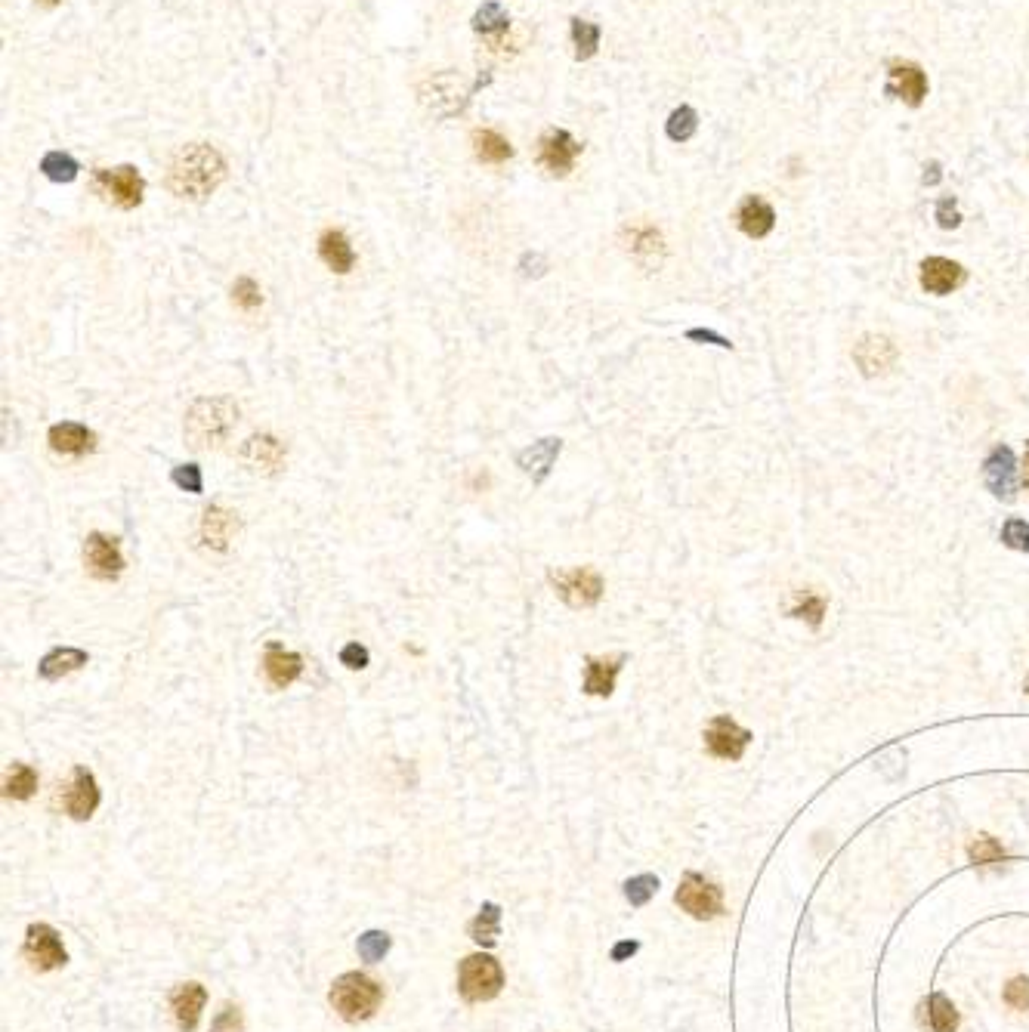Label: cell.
<instances>
[{"label": "cell", "instance_id": "obj_1", "mask_svg": "<svg viewBox=\"0 0 1029 1032\" xmlns=\"http://www.w3.org/2000/svg\"><path fill=\"white\" fill-rule=\"evenodd\" d=\"M226 180V161L208 143L183 146L167 164V189L186 201H204Z\"/></svg>", "mask_w": 1029, "mask_h": 1032}, {"label": "cell", "instance_id": "obj_2", "mask_svg": "<svg viewBox=\"0 0 1029 1032\" xmlns=\"http://www.w3.org/2000/svg\"><path fill=\"white\" fill-rule=\"evenodd\" d=\"M238 424V405L229 396H201L186 411V442L195 452H211L232 436Z\"/></svg>", "mask_w": 1029, "mask_h": 1032}, {"label": "cell", "instance_id": "obj_3", "mask_svg": "<svg viewBox=\"0 0 1029 1032\" xmlns=\"http://www.w3.org/2000/svg\"><path fill=\"white\" fill-rule=\"evenodd\" d=\"M328 1002L340 1014V1020L365 1023V1020H371L377 1014V1008H381L384 986L377 983L374 977H368V974L350 971V974H343V977H337L331 983Z\"/></svg>", "mask_w": 1029, "mask_h": 1032}, {"label": "cell", "instance_id": "obj_4", "mask_svg": "<svg viewBox=\"0 0 1029 1032\" xmlns=\"http://www.w3.org/2000/svg\"><path fill=\"white\" fill-rule=\"evenodd\" d=\"M501 986H504V971H501L498 958H492L486 952H473L461 961L458 992H461L464 1002H470V1005L492 1002L501 992Z\"/></svg>", "mask_w": 1029, "mask_h": 1032}, {"label": "cell", "instance_id": "obj_5", "mask_svg": "<svg viewBox=\"0 0 1029 1032\" xmlns=\"http://www.w3.org/2000/svg\"><path fill=\"white\" fill-rule=\"evenodd\" d=\"M554 594L569 606V609H591L603 600V575L591 566H575V569H551L547 572Z\"/></svg>", "mask_w": 1029, "mask_h": 1032}, {"label": "cell", "instance_id": "obj_6", "mask_svg": "<svg viewBox=\"0 0 1029 1032\" xmlns=\"http://www.w3.org/2000/svg\"><path fill=\"white\" fill-rule=\"evenodd\" d=\"M674 900L677 906L686 912V915H693L699 921H711V918H720L724 915V890H720L714 881L702 878L699 872H686L677 893H674Z\"/></svg>", "mask_w": 1029, "mask_h": 1032}, {"label": "cell", "instance_id": "obj_7", "mask_svg": "<svg viewBox=\"0 0 1029 1032\" xmlns=\"http://www.w3.org/2000/svg\"><path fill=\"white\" fill-rule=\"evenodd\" d=\"M93 186L102 198H109L112 204H118L121 211H133V208H140L143 204V195H146V180L140 177V170L130 167V164H121V167H112V170H96V177H93Z\"/></svg>", "mask_w": 1029, "mask_h": 1032}, {"label": "cell", "instance_id": "obj_8", "mask_svg": "<svg viewBox=\"0 0 1029 1032\" xmlns=\"http://www.w3.org/2000/svg\"><path fill=\"white\" fill-rule=\"evenodd\" d=\"M288 458V449L279 436L272 433H254L238 445V464L254 476H276L282 473Z\"/></svg>", "mask_w": 1029, "mask_h": 1032}, {"label": "cell", "instance_id": "obj_9", "mask_svg": "<svg viewBox=\"0 0 1029 1032\" xmlns=\"http://www.w3.org/2000/svg\"><path fill=\"white\" fill-rule=\"evenodd\" d=\"M25 958H28V965L38 971V974H47V971H56L62 968L65 961H68V952L62 946V937L53 931L50 924H31L28 931H25V946H22Z\"/></svg>", "mask_w": 1029, "mask_h": 1032}, {"label": "cell", "instance_id": "obj_10", "mask_svg": "<svg viewBox=\"0 0 1029 1032\" xmlns=\"http://www.w3.org/2000/svg\"><path fill=\"white\" fill-rule=\"evenodd\" d=\"M84 566L96 581H115L127 566L118 538L106 532H90L84 538Z\"/></svg>", "mask_w": 1029, "mask_h": 1032}, {"label": "cell", "instance_id": "obj_11", "mask_svg": "<svg viewBox=\"0 0 1029 1032\" xmlns=\"http://www.w3.org/2000/svg\"><path fill=\"white\" fill-rule=\"evenodd\" d=\"M705 751L711 754V758H720V761H739L748 742H751V733L745 727H739L736 720L730 714H717L711 724L705 727Z\"/></svg>", "mask_w": 1029, "mask_h": 1032}, {"label": "cell", "instance_id": "obj_12", "mask_svg": "<svg viewBox=\"0 0 1029 1032\" xmlns=\"http://www.w3.org/2000/svg\"><path fill=\"white\" fill-rule=\"evenodd\" d=\"M884 90H887V96L903 99L909 109H918L921 102L928 99V75H924V68L918 62L897 59L887 68V87Z\"/></svg>", "mask_w": 1029, "mask_h": 1032}, {"label": "cell", "instance_id": "obj_13", "mask_svg": "<svg viewBox=\"0 0 1029 1032\" xmlns=\"http://www.w3.org/2000/svg\"><path fill=\"white\" fill-rule=\"evenodd\" d=\"M581 155V143L569 130H547L538 140V164L551 170L554 177H566Z\"/></svg>", "mask_w": 1029, "mask_h": 1032}, {"label": "cell", "instance_id": "obj_14", "mask_svg": "<svg viewBox=\"0 0 1029 1032\" xmlns=\"http://www.w3.org/2000/svg\"><path fill=\"white\" fill-rule=\"evenodd\" d=\"M99 801H102V791L96 785V776L87 767H75L72 779H68V785H65V795H62L65 813L78 822H84L96 813Z\"/></svg>", "mask_w": 1029, "mask_h": 1032}, {"label": "cell", "instance_id": "obj_15", "mask_svg": "<svg viewBox=\"0 0 1029 1032\" xmlns=\"http://www.w3.org/2000/svg\"><path fill=\"white\" fill-rule=\"evenodd\" d=\"M421 99L427 102V106H430L439 118H452V115H458V112L467 106L470 87H461V78H458V75L445 72V75H436V78L421 90Z\"/></svg>", "mask_w": 1029, "mask_h": 1032}, {"label": "cell", "instance_id": "obj_16", "mask_svg": "<svg viewBox=\"0 0 1029 1032\" xmlns=\"http://www.w3.org/2000/svg\"><path fill=\"white\" fill-rule=\"evenodd\" d=\"M303 674V656L294 649H285L279 640H269L263 649V677L272 690H288Z\"/></svg>", "mask_w": 1029, "mask_h": 1032}, {"label": "cell", "instance_id": "obj_17", "mask_svg": "<svg viewBox=\"0 0 1029 1032\" xmlns=\"http://www.w3.org/2000/svg\"><path fill=\"white\" fill-rule=\"evenodd\" d=\"M238 513L226 510L223 504H211V507H204L201 513V526H198V538L201 544L214 550V554H226L235 532H238Z\"/></svg>", "mask_w": 1029, "mask_h": 1032}, {"label": "cell", "instance_id": "obj_18", "mask_svg": "<svg viewBox=\"0 0 1029 1032\" xmlns=\"http://www.w3.org/2000/svg\"><path fill=\"white\" fill-rule=\"evenodd\" d=\"M1017 461H1014V452L1008 449V445H996V449L989 452V458L983 461V479H986V489L1002 498V501H1014L1017 498Z\"/></svg>", "mask_w": 1029, "mask_h": 1032}, {"label": "cell", "instance_id": "obj_19", "mask_svg": "<svg viewBox=\"0 0 1029 1032\" xmlns=\"http://www.w3.org/2000/svg\"><path fill=\"white\" fill-rule=\"evenodd\" d=\"M563 452V439L560 436H544L532 445H526V449L517 455V467L532 479L535 486H541L547 476H551L557 458Z\"/></svg>", "mask_w": 1029, "mask_h": 1032}, {"label": "cell", "instance_id": "obj_20", "mask_svg": "<svg viewBox=\"0 0 1029 1032\" xmlns=\"http://www.w3.org/2000/svg\"><path fill=\"white\" fill-rule=\"evenodd\" d=\"M965 279H968V272L962 269V263H955L949 257H928L921 263V288L928 294L946 297V294L962 288Z\"/></svg>", "mask_w": 1029, "mask_h": 1032}, {"label": "cell", "instance_id": "obj_21", "mask_svg": "<svg viewBox=\"0 0 1029 1032\" xmlns=\"http://www.w3.org/2000/svg\"><path fill=\"white\" fill-rule=\"evenodd\" d=\"M47 442H50V449L56 455H65V458H84L96 449V433L78 421H62V424H53L50 433H47Z\"/></svg>", "mask_w": 1029, "mask_h": 1032}, {"label": "cell", "instance_id": "obj_22", "mask_svg": "<svg viewBox=\"0 0 1029 1032\" xmlns=\"http://www.w3.org/2000/svg\"><path fill=\"white\" fill-rule=\"evenodd\" d=\"M204 1005H208V989H204L201 983H195V980L180 983L174 992H170V1011H174V1020H177V1026L183 1032H195L198 1029Z\"/></svg>", "mask_w": 1029, "mask_h": 1032}, {"label": "cell", "instance_id": "obj_23", "mask_svg": "<svg viewBox=\"0 0 1029 1032\" xmlns=\"http://www.w3.org/2000/svg\"><path fill=\"white\" fill-rule=\"evenodd\" d=\"M853 359H856V365H860V371L866 377H878V374H887L890 368H894L897 347L887 337H881V334H866L860 343H856Z\"/></svg>", "mask_w": 1029, "mask_h": 1032}, {"label": "cell", "instance_id": "obj_24", "mask_svg": "<svg viewBox=\"0 0 1029 1032\" xmlns=\"http://www.w3.org/2000/svg\"><path fill=\"white\" fill-rule=\"evenodd\" d=\"M628 656H591L585 659V680H581V693L585 696H597V699H609L615 690V677L625 668Z\"/></svg>", "mask_w": 1029, "mask_h": 1032}, {"label": "cell", "instance_id": "obj_25", "mask_svg": "<svg viewBox=\"0 0 1029 1032\" xmlns=\"http://www.w3.org/2000/svg\"><path fill=\"white\" fill-rule=\"evenodd\" d=\"M736 223L748 238H767L776 226V211L761 195H745L736 211Z\"/></svg>", "mask_w": 1029, "mask_h": 1032}, {"label": "cell", "instance_id": "obj_26", "mask_svg": "<svg viewBox=\"0 0 1029 1032\" xmlns=\"http://www.w3.org/2000/svg\"><path fill=\"white\" fill-rule=\"evenodd\" d=\"M319 257L337 275H347L356 266V251L350 245L347 232H340V229H325L319 235Z\"/></svg>", "mask_w": 1029, "mask_h": 1032}, {"label": "cell", "instance_id": "obj_27", "mask_svg": "<svg viewBox=\"0 0 1029 1032\" xmlns=\"http://www.w3.org/2000/svg\"><path fill=\"white\" fill-rule=\"evenodd\" d=\"M87 662H90V656H87L84 649H78V646H56L38 662V677L53 683V680H62L68 674L81 671Z\"/></svg>", "mask_w": 1029, "mask_h": 1032}, {"label": "cell", "instance_id": "obj_28", "mask_svg": "<svg viewBox=\"0 0 1029 1032\" xmlns=\"http://www.w3.org/2000/svg\"><path fill=\"white\" fill-rule=\"evenodd\" d=\"M625 238H628V251H631V257L640 260L643 266L659 263L662 254H665L662 232H659L656 226H649V223L628 226V229H625Z\"/></svg>", "mask_w": 1029, "mask_h": 1032}, {"label": "cell", "instance_id": "obj_29", "mask_svg": "<svg viewBox=\"0 0 1029 1032\" xmlns=\"http://www.w3.org/2000/svg\"><path fill=\"white\" fill-rule=\"evenodd\" d=\"M467 934L473 943H479L483 949H492L498 943L501 934V906L498 903H483L476 912V918L467 924Z\"/></svg>", "mask_w": 1029, "mask_h": 1032}, {"label": "cell", "instance_id": "obj_30", "mask_svg": "<svg viewBox=\"0 0 1029 1032\" xmlns=\"http://www.w3.org/2000/svg\"><path fill=\"white\" fill-rule=\"evenodd\" d=\"M473 152L479 161H486V164H504L513 155V146L498 130H476L473 133Z\"/></svg>", "mask_w": 1029, "mask_h": 1032}, {"label": "cell", "instance_id": "obj_31", "mask_svg": "<svg viewBox=\"0 0 1029 1032\" xmlns=\"http://www.w3.org/2000/svg\"><path fill=\"white\" fill-rule=\"evenodd\" d=\"M34 791H38V770L16 761L10 770H7V779H4V795L13 798V801H28Z\"/></svg>", "mask_w": 1029, "mask_h": 1032}, {"label": "cell", "instance_id": "obj_32", "mask_svg": "<svg viewBox=\"0 0 1029 1032\" xmlns=\"http://www.w3.org/2000/svg\"><path fill=\"white\" fill-rule=\"evenodd\" d=\"M924 1020H928V1026H931V1032H955V1026H958V1011H955V1005L946 999V995H931V999L928 1002H924Z\"/></svg>", "mask_w": 1029, "mask_h": 1032}, {"label": "cell", "instance_id": "obj_33", "mask_svg": "<svg viewBox=\"0 0 1029 1032\" xmlns=\"http://www.w3.org/2000/svg\"><path fill=\"white\" fill-rule=\"evenodd\" d=\"M826 609H829V603H826V597H822V594H816V591H798V597H795L792 609H788V615H792V618H801V622H807L810 628H819L822 618H826Z\"/></svg>", "mask_w": 1029, "mask_h": 1032}, {"label": "cell", "instance_id": "obj_34", "mask_svg": "<svg viewBox=\"0 0 1029 1032\" xmlns=\"http://www.w3.org/2000/svg\"><path fill=\"white\" fill-rule=\"evenodd\" d=\"M699 130V115L693 106H680L668 115V124H665V133H668V140L674 143H686V140H693Z\"/></svg>", "mask_w": 1029, "mask_h": 1032}, {"label": "cell", "instance_id": "obj_35", "mask_svg": "<svg viewBox=\"0 0 1029 1032\" xmlns=\"http://www.w3.org/2000/svg\"><path fill=\"white\" fill-rule=\"evenodd\" d=\"M41 170H44V177L53 180V183H72L78 177L81 164L68 152H47L44 161H41Z\"/></svg>", "mask_w": 1029, "mask_h": 1032}, {"label": "cell", "instance_id": "obj_36", "mask_svg": "<svg viewBox=\"0 0 1029 1032\" xmlns=\"http://www.w3.org/2000/svg\"><path fill=\"white\" fill-rule=\"evenodd\" d=\"M572 44H575V59H591L600 47V25L588 19H572Z\"/></svg>", "mask_w": 1029, "mask_h": 1032}, {"label": "cell", "instance_id": "obj_37", "mask_svg": "<svg viewBox=\"0 0 1029 1032\" xmlns=\"http://www.w3.org/2000/svg\"><path fill=\"white\" fill-rule=\"evenodd\" d=\"M473 28L479 34H501L510 28V19H507V10L501 4H495V0H489V4H483L476 10L473 16Z\"/></svg>", "mask_w": 1029, "mask_h": 1032}, {"label": "cell", "instance_id": "obj_38", "mask_svg": "<svg viewBox=\"0 0 1029 1032\" xmlns=\"http://www.w3.org/2000/svg\"><path fill=\"white\" fill-rule=\"evenodd\" d=\"M968 856H971L974 866H996L1005 859V847L992 835H977L968 847Z\"/></svg>", "mask_w": 1029, "mask_h": 1032}, {"label": "cell", "instance_id": "obj_39", "mask_svg": "<svg viewBox=\"0 0 1029 1032\" xmlns=\"http://www.w3.org/2000/svg\"><path fill=\"white\" fill-rule=\"evenodd\" d=\"M390 946H393V940H390V934H384V931H365V934L359 937V943H356L359 958H362V961H371V965H374V961H384V955L390 952Z\"/></svg>", "mask_w": 1029, "mask_h": 1032}, {"label": "cell", "instance_id": "obj_40", "mask_svg": "<svg viewBox=\"0 0 1029 1032\" xmlns=\"http://www.w3.org/2000/svg\"><path fill=\"white\" fill-rule=\"evenodd\" d=\"M659 890V878L656 875H637L631 881H625V897L631 906H646L649 900L656 897Z\"/></svg>", "mask_w": 1029, "mask_h": 1032}, {"label": "cell", "instance_id": "obj_41", "mask_svg": "<svg viewBox=\"0 0 1029 1032\" xmlns=\"http://www.w3.org/2000/svg\"><path fill=\"white\" fill-rule=\"evenodd\" d=\"M232 300H235V306H242L245 313H254V309H260V303H263L260 285L251 279V275H242V279H235V285H232Z\"/></svg>", "mask_w": 1029, "mask_h": 1032}, {"label": "cell", "instance_id": "obj_42", "mask_svg": "<svg viewBox=\"0 0 1029 1032\" xmlns=\"http://www.w3.org/2000/svg\"><path fill=\"white\" fill-rule=\"evenodd\" d=\"M170 479H174L177 489H183V492H189V495H201V492H204V476H201V467H198V464H180V467H174Z\"/></svg>", "mask_w": 1029, "mask_h": 1032}, {"label": "cell", "instance_id": "obj_43", "mask_svg": "<svg viewBox=\"0 0 1029 1032\" xmlns=\"http://www.w3.org/2000/svg\"><path fill=\"white\" fill-rule=\"evenodd\" d=\"M1005 1005L1014 1011H1029V977H1014L1005 986Z\"/></svg>", "mask_w": 1029, "mask_h": 1032}, {"label": "cell", "instance_id": "obj_44", "mask_svg": "<svg viewBox=\"0 0 1029 1032\" xmlns=\"http://www.w3.org/2000/svg\"><path fill=\"white\" fill-rule=\"evenodd\" d=\"M1002 541L1011 547V550H1029V523L1026 520H1008L1005 529H1002Z\"/></svg>", "mask_w": 1029, "mask_h": 1032}, {"label": "cell", "instance_id": "obj_45", "mask_svg": "<svg viewBox=\"0 0 1029 1032\" xmlns=\"http://www.w3.org/2000/svg\"><path fill=\"white\" fill-rule=\"evenodd\" d=\"M340 665L343 668H350V671H365L368 668V662H371V656H368V646H362V643H347V646H343L340 649Z\"/></svg>", "mask_w": 1029, "mask_h": 1032}, {"label": "cell", "instance_id": "obj_46", "mask_svg": "<svg viewBox=\"0 0 1029 1032\" xmlns=\"http://www.w3.org/2000/svg\"><path fill=\"white\" fill-rule=\"evenodd\" d=\"M934 217H937L940 229H958V226H962V214H958V201H955V195H946V198L937 201Z\"/></svg>", "mask_w": 1029, "mask_h": 1032}, {"label": "cell", "instance_id": "obj_47", "mask_svg": "<svg viewBox=\"0 0 1029 1032\" xmlns=\"http://www.w3.org/2000/svg\"><path fill=\"white\" fill-rule=\"evenodd\" d=\"M211 1029H214V1032H242L245 1023H242V1011H238V1005L226 1002V1005L220 1008V1014H217V1020H214Z\"/></svg>", "mask_w": 1029, "mask_h": 1032}, {"label": "cell", "instance_id": "obj_48", "mask_svg": "<svg viewBox=\"0 0 1029 1032\" xmlns=\"http://www.w3.org/2000/svg\"><path fill=\"white\" fill-rule=\"evenodd\" d=\"M686 340H705V343H714V347H724V350H733V343L727 337H720L714 331H705V328H690L686 331Z\"/></svg>", "mask_w": 1029, "mask_h": 1032}, {"label": "cell", "instance_id": "obj_49", "mask_svg": "<svg viewBox=\"0 0 1029 1032\" xmlns=\"http://www.w3.org/2000/svg\"><path fill=\"white\" fill-rule=\"evenodd\" d=\"M924 186H937L940 180H943V164L940 161H928V164H924Z\"/></svg>", "mask_w": 1029, "mask_h": 1032}, {"label": "cell", "instance_id": "obj_50", "mask_svg": "<svg viewBox=\"0 0 1029 1032\" xmlns=\"http://www.w3.org/2000/svg\"><path fill=\"white\" fill-rule=\"evenodd\" d=\"M637 949H640V943H634V940H625V943H619V946L612 949V961H625V958H631Z\"/></svg>", "mask_w": 1029, "mask_h": 1032}, {"label": "cell", "instance_id": "obj_51", "mask_svg": "<svg viewBox=\"0 0 1029 1032\" xmlns=\"http://www.w3.org/2000/svg\"><path fill=\"white\" fill-rule=\"evenodd\" d=\"M1023 486L1029 489V442H1026V458H1023Z\"/></svg>", "mask_w": 1029, "mask_h": 1032}, {"label": "cell", "instance_id": "obj_52", "mask_svg": "<svg viewBox=\"0 0 1029 1032\" xmlns=\"http://www.w3.org/2000/svg\"><path fill=\"white\" fill-rule=\"evenodd\" d=\"M1023 690H1026V693H1029V677H1026V683H1023Z\"/></svg>", "mask_w": 1029, "mask_h": 1032}, {"label": "cell", "instance_id": "obj_53", "mask_svg": "<svg viewBox=\"0 0 1029 1032\" xmlns=\"http://www.w3.org/2000/svg\"><path fill=\"white\" fill-rule=\"evenodd\" d=\"M44 4H59V0H44Z\"/></svg>", "mask_w": 1029, "mask_h": 1032}]
</instances>
